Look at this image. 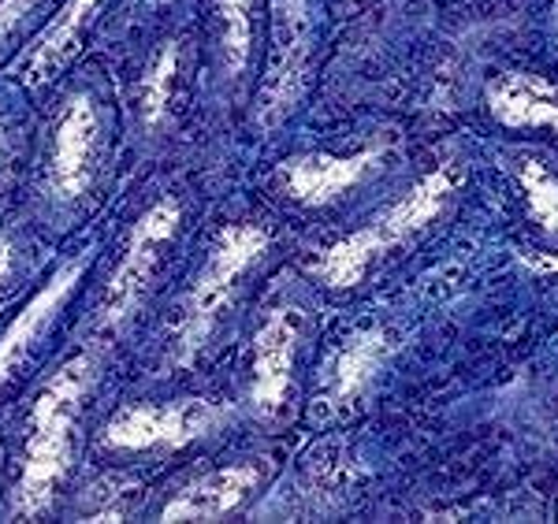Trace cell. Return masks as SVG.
<instances>
[{
    "label": "cell",
    "mask_w": 558,
    "mask_h": 524,
    "mask_svg": "<svg viewBox=\"0 0 558 524\" xmlns=\"http://www.w3.org/2000/svg\"><path fill=\"white\" fill-rule=\"evenodd\" d=\"M175 63H179V49H175V45H168V49L153 60L149 75L142 78L138 101H142V115H146L149 126H157L160 120H165V112H168V101H172Z\"/></svg>",
    "instance_id": "5bb4252c"
},
{
    "label": "cell",
    "mask_w": 558,
    "mask_h": 524,
    "mask_svg": "<svg viewBox=\"0 0 558 524\" xmlns=\"http://www.w3.org/2000/svg\"><path fill=\"white\" fill-rule=\"evenodd\" d=\"M97 157H101V115L89 97H71L52 131L49 168H45L57 197L64 202L83 197L94 183Z\"/></svg>",
    "instance_id": "277c9868"
},
{
    "label": "cell",
    "mask_w": 558,
    "mask_h": 524,
    "mask_svg": "<svg viewBox=\"0 0 558 524\" xmlns=\"http://www.w3.org/2000/svg\"><path fill=\"white\" fill-rule=\"evenodd\" d=\"M220 410L209 402H175V405H131L120 410L105 428V442L120 450L149 447H183L213 428Z\"/></svg>",
    "instance_id": "5b68a950"
},
{
    "label": "cell",
    "mask_w": 558,
    "mask_h": 524,
    "mask_svg": "<svg viewBox=\"0 0 558 524\" xmlns=\"http://www.w3.org/2000/svg\"><path fill=\"white\" fill-rule=\"evenodd\" d=\"M89 373H94L89 357L68 361L34 402L20 491H15V513L20 517H41L57 499V487L68 476L71 454H75V421L86 399Z\"/></svg>",
    "instance_id": "6da1fadb"
},
{
    "label": "cell",
    "mask_w": 558,
    "mask_h": 524,
    "mask_svg": "<svg viewBox=\"0 0 558 524\" xmlns=\"http://www.w3.org/2000/svg\"><path fill=\"white\" fill-rule=\"evenodd\" d=\"M254 484H257L254 465L220 468V473H209L197 484L186 487L179 499L165 505L160 517L165 521H216V517H223V513L235 510V505L254 491Z\"/></svg>",
    "instance_id": "30bf717a"
},
{
    "label": "cell",
    "mask_w": 558,
    "mask_h": 524,
    "mask_svg": "<svg viewBox=\"0 0 558 524\" xmlns=\"http://www.w3.org/2000/svg\"><path fill=\"white\" fill-rule=\"evenodd\" d=\"M254 0H220L223 23V68L239 75L250 60V41H254V20H250Z\"/></svg>",
    "instance_id": "4fadbf2b"
},
{
    "label": "cell",
    "mask_w": 558,
    "mask_h": 524,
    "mask_svg": "<svg viewBox=\"0 0 558 524\" xmlns=\"http://www.w3.org/2000/svg\"><path fill=\"white\" fill-rule=\"evenodd\" d=\"M31 4L34 0H0V38H4V34L23 20Z\"/></svg>",
    "instance_id": "2e32d148"
},
{
    "label": "cell",
    "mask_w": 558,
    "mask_h": 524,
    "mask_svg": "<svg viewBox=\"0 0 558 524\" xmlns=\"http://www.w3.org/2000/svg\"><path fill=\"white\" fill-rule=\"evenodd\" d=\"M83 272H86L83 260H71V265H64L57 276L49 279V287H41V291L26 302V309L8 324V331L0 336V387L20 373V365L41 342V336L49 331V324L57 320V313L64 309V302L71 297V291H75L78 279H83Z\"/></svg>",
    "instance_id": "52a82bcc"
},
{
    "label": "cell",
    "mask_w": 558,
    "mask_h": 524,
    "mask_svg": "<svg viewBox=\"0 0 558 524\" xmlns=\"http://www.w3.org/2000/svg\"><path fill=\"white\" fill-rule=\"evenodd\" d=\"M299 313L294 309H276L265 320V328L257 331L254 346V405L257 413L272 417L283 410L287 383H291V365H294V346H299Z\"/></svg>",
    "instance_id": "9c48e42d"
},
{
    "label": "cell",
    "mask_w": 558,
    "mask_h": 524,
    "mask_svg": "<svg viewBox=\"0 0 558 524\" xmlns=\"http://www.w3.org/2000/svg\"><path fill=\"white\" fill-rule=\"evenodd\" d=\"M108 0H68L57 15L49 20V26L34 38V45L26 49V57L20 63V78L26 86H45L49 78H57L68 68L71 57L83 45L89 23L97 20V12Z\"/></svg>",
    "instance_id": "ba28073f"
},
{
    "label": "cell",
    "mask_w": 558,
    "mask_h": 524,
    "mask_svg": "<svg viewBox=\"0 0 558 524\" xmlns=\"http://www.w3.org/2000/svg\"><path fill=\"white\" fill-rule=\"evenodd\" d=\"M12 265H15V249H12V242L0 234V287H4V279L12 276Z\"/></svg>",
    "instance_id": "e0dca14e"
},
{
    "label": "cell",
    "mask_w": 558,
    "mask_h": 524,
    "mask_svg": "<svg viewBox=\"0 0 558 524\" xmlns=\"http://www.w3.org/2000/svg\"><path fill=\"white\" fill-rule=\"evenodd\" d=\"M373 157H350V160H331V157H310L294 160L287 168V186L299 202H328V197L343 194L350 183H357V175L368 168Z\"/></svg>",
    "instance_id": "8fae6325"
},
{
    "label": "cell",
    "mask_w": 558,
    "mask_h": 524,
    "mask_svg": "<svg viewBox=\"0 0 558 524\" xmlns=\"http://www.w3.org/2000/svg\"><path fill=\"white\" fill-rule=\"evenodd\" d=\"M376 354H380V346H376V339H357L347 346V354L339 357L336 365V391L339 394H354L357 387L365 383L368 373L376 368Z\"/></svg>",
    "instance_id": "9a60e30c"
},
{
    "label": "cell",
    "mask_w": 558,
    "mask_h": 524,
    "mask_svg": "<svg viewBox=\"0 0 558 524\" xmlns=\"http://www.w3.org/2000/svg\"><path fill=\"white\" fill-rule=\"evenodd\" d=\"M175 223H179V205L175 202H157L138 220V228H134L120 265H116L112 279H108V291H105V302H101L105 328H116V324H120L123 316L138 305V297L146 294V283L153 279V268L160 265V249L172 242Z\"/></svg>",
    "instance_id": "3957f363"
},
{
    "label": "cell",
    "mask_w": 558,
    "mask_h": 524,
    "mask_svg": "<svg viewBox=\"0 0 558 524\" xmlns=\"http://www.w3.org/2000/svg\"><path fill=\"white\" fill-rule=\"evenodd\" d=\"M279 12V68L272 75V101L283 105L294 89L302 68V49H305V12L310 0H276Z\"/></svg>",
    "instance_id": "7c38bea8"
},
{
    "label": "cell",
    "mask_w": 558,
    "mask_h": 524,
    "mask_svg": "<svg viewBox=\"0 0 558 524\" xmlns=\"http://www.w3.org/2000/svg\"><path fill=\"white\" fill-rule=\"evenodd\" d=\"M444 190H447V179H428V183L421 186L410 202H402L391 216H384L376 228H368L362 234H354V239L339 242V246L320 260L324 279H328V283H336V287H350L357 276H362V268L368 265V257H373V253H380L387 242H395L399 234H407L417 220H425V216L436 212V202H439V194H444Z\"/></svg>",
    "instance_id": "8992f818"
},
{
    "label": "cell",
    "mask_w": 558,
    "mask_h": 524,
    "mask_svg": "<svg viewBox=\"0 0 558 524\" xmlns=\"http://www.w3.org/2000/svg\"><path fill=\"white\" fill-rule=\"evenodd\" d=\"M265 246H268V234L260 228H246V223L220 234V242L209 253V265L197 276L194 291L183 305V316H179V361H191L205 346V339H209L216 316H220L223 302H228L235 279L265 253Z\"/></svg>",
    "instance_id": "7a4b0ae2"
}]
</instances>
